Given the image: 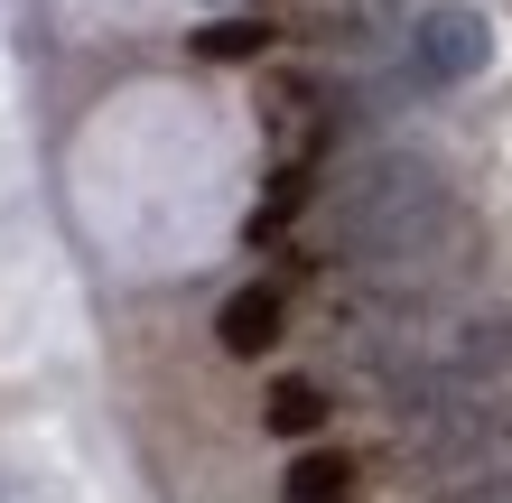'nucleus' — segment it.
Segmentation results:
<instances>
[{
	"mask_svg": "<svg viewBox=\"0 0 512 503\" xmlns=\"http://www.w3.org/2000/svg\"><path fill=\"white\" fill-rule=\"evenodd\" d=\"M457 243H466L457 187L419 150H373L326 187V252L382 289H429Z\"/></svg>",
	"mask_w": 512,
	"mask_h": 503,
	"instance_id": "f257e3e1",
	"label": "nucleus"
},
{
	"mask_svg": "<svg viewBox=\"0 0 512 503\" xmlns=\"http://www.w3.org/2000/svg\"><path fill=\"white\" fill-rule=\"evenodd\" d=\"M485 56H494V19L475 10V0H438V10H419V28H410V84H429V94L475 84Z\"/></svg>",
	"mask_w": 512,
	"mask_h": 503,
	"instance_id": "f03ea898",
	"label": "nucleus"
},
{
	"mask_svg": "<svg viewBox=\"0 0 512 503\" xmlns=\"http://www.w3.org/2000/svg\"><path fill=\"white\" fill-rule=\"evenodd\" d=\"M280 327H289V299H280V280H243V289H233V299L215 308V345H224V354H243V364L280 345Z\"/></svg>",
	"mask_w": 512,
	"mask_h": 503,
	"instance_id": "7ed1b4c3",
	"label": "nucleus"
},
{
	"mask_svg": "<svg viewBox=\"0 0 512 503\" xmlns=\"http://www.w3.org/2000/svg\"><path fill=\"white\" fill-rule=\"evenodd\" d=\"M354 485H364V466L345 448H298L280 476V503H354Z\"/></svg>",
	"mask_w": 512,
	"mask_h": 503,
	"instance_id": "20e7f679",
	"label": "nucleus"
},
{
	"mask_svg": "<svg viewBox=\"0 0 512 503\" xmlns=\"http://www.w3.org/2000/svg\"><path fill=\"white\" fill-rule=\"evenodd\" d=\"M261 420L280 429V438H298V448H317V429H326V392L308 373H280L270 382V401H261Z\"/></svg>",
	"mask_w": 512,
	"mask_h": 503,
	"instance_id": "39448f33",
	"label": "nucleus"
},
{
	"mask_svg": "<svg viewBox=\"0 0 512 503\" xmlns=\"http://www.w3.org/2000/svg\"><path fill=\"white\" fill-rule=\"evenodd\" d=\"M270 38H280V28H270V19H205L196 28V56H215V66H252V56H270Z\"/></svg>",
	"mask_w": 512,
	"mask_h": 503,
	"instance_id": "423d86ee",
	"label": "nucleus"
},
{
	"mask_svg": "<svg viewBox=\"0 0 512 503\" xmlns=\"http://www.w3.org/2000/svg\"><path fill=\"white\" fill-rule=\"evenodd\" d=\"M457 503H512V476H494V485H466Z\"/></svg>",
	"mask_w": 512,
	"mask_h": 503,
	"instance_id": "0eeeda50",
	"label": "nucleus"
}]
</instances>
